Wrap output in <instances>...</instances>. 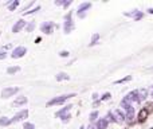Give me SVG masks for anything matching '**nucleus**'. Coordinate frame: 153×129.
Returning a JSON list of instances; mask_svg holds the SVG:
<instances>
[{
	"instance_id": "nucleus-1",
	"label": "nucleus",
	"mask_w": 153,
	"mask_h": 129,
	"mask_svg": "<svg viewBox=\"0 0 153 129\" xmlns=\"http://www.w3.org/2000/svg\"><path fill=\"white\" fill-rule=\"evenodd\" d=\"M75 93H70V94H63V96H59V97H55L52 98V100H50L49 102H47V106H54V105H62L63 102H66L67 100H70V98L75 97Z\"/></svg>"
},
{
	"instance_id": "nucleus-2",
	"label": "nucleus",
	"mask_w": 153,
	"mask_h": 129,
	"mask_svg": "<svg viewBox=\"0 0 153 129\" xmlns=\"http://www.w3.org/2000/svg\"><path fill=\"white\" fill-rule=\"evenodd\" d=\"M74 28H75V26H74V22H73V11H69V14L65 16L63 31H65V34H70Z\"/></svg>"
},
{
	"instance_id": "nucleus-3",
	"label": "nucleus",
	"mask_w": 153,
	"mask_h": 129,
	"mask_svg": "<svg viewBox=\"0 0 153 129\" xmlns=\"http://www.w3.org/2000/svg\"><path fill=\"white\" fill-rule=\"evenodd\" d=\"M71 108H73V105H66L65 108H62L61 110H58V112L55 113V117L62 119V121L65 122V124L69 122L70 119H71V116H70V110H71Z\"/></svg>"
},
{
	"instance_id": "nucleus-4",
	"label": "nucleus",
	"mask_w": 153,
	"mask_h": 129,
	"mask_svg": "<svg viewBox=\"0 0 153 129\" xmlns=\"http://www.w3.org/2000/svg\"><path fill=\"white\" fill-rule=\"evenodd\" d=\"M91 6H93V4L89 3V1H86V3H81L78 10H76V15H78L81 19H83V17L86 16V12L91 8Z\"/></svg>"
},
{
	"instance_id": "nucleus-5",
	"label": "nucleus",
	"mask_w": 153,
	"mask_h": 129,
	"mask_svg": "<svg viewBox=\"0 0 153 129\" xmlns=\"http://www.w3.org/2000/svg\"><path fill=\"white\" fill-rule=\"evenodd\" d=\"M55 27L56 26L54 22H43L42 26H40V31L46 35H50V34H52V31H54Z\"/></svg>"
},
{
	"instance_id": "nucleus-6",
	"label": "nucleus",
	"mask_w": 153,
	"mask_h": 129,
	"mask_svg": "<svg viewBox=\"0 0 153 129\" xmlns=\"http://www.w3.org/2000/svg\"><path fill=\"white\" fill-rule=\"evenodd\" d=\"M26 54H27V49H26L24 46H17L16 49H14V50H12V52H11V58L17 59V58L24 56Z\"/></svg>"
},
{
	"instance_id": "nucleus-7",
	"label": "nucleus",
	"mask_w": 153,
	"mask_h": 129,
	"mask_svg": "<svg viewBox=\"0 0 153 129\" xmlns=\"http://www.w3.org/2000/svg\"><path fill=\"white\" fill-rule=\"evenodd\" d=\"M20 90V87H4L1 90V98H10L15 96L17 91Z\"/></svg>"
},
{
	"instance_id": "nucleus-8",
	"label": "nucleus",
	"mask_w": 153,
	"mask_h": 129,
	"mask_svg": "<svg viewBox=\"0 0 153 129\" xmlns=\"http://www.w3.org/2000/svg\"><path fill=\"white\" fill-rule=\"evenodd\" d=\"M125 122L128 125H134L136 122V113H134V108H132L130 110L125 113Z\"/></svg>"
},
{
	"instance_id": "nucleus-9",
	"label": "nucleus",
	"mask_w": 153,
	"mask_h": 129,
	"mask_svg": "<svg viewBox=\"0 0 153 129\" xmlns=\"http://www.w3.org/2000/svg\"><path fill=\"white\" fill-rule=\"evenodd\" d=\"M125 16H129V17H133V20H136V22H138V20H141L144 17V12L143 11H138V10H133L132 12H125Z\"/></svg>"
},
{
	"instance_id": "nucleus-10",
	"label": "nucleus",
	"mask_w": 153,
	"mask_h": 129,
	"mask_svg": "<svg viewBox=\"0 0 153 129\" xmlns=\"http://www.w3.org/2000/svg\"><path fill=\"white\" fill-rule=\"evenodd\" d=\"M28 117V110L27 109H23V110H20V112H17L16 114L14 116V119L12 120V122H19V121H23V120H26Z\"/></svg>"
},
{
	"instance_id": "nucleus-11",
	"label": "nucleus",
	"mask_w": 153,
	"mask_h": 129,
	"mask_svg": "<svg viewBox=\"0 0 153 129\" xmlns=\"http://www.w3.org/2000/svg\"><path fill=\"white\" fill-rule=\"evenodd\" d=\"M26 26H27V22H26L24 19H19L14 24V27H12V32H14V34H17V32H20Z\"/></svg>"
},
{
	"instance_id": "nucleus-12",
	"label": "nucleus",
	"mask_w": 153,
	"mask_h": 129,
	"mask_svg": "<svg viewBox=\"0 0 153 129\" xmlns=\"http://www.w3.org/2000/svg\"><path fill=\"white\" fill-rule=\"evenodd\" d=\"M113 117H114V122L117 124H122V122L125 121V113L122 112L121 109H117L113 112Z\"/></svg>"
},
{
	"instance_id": "nucleus-13",
	"label": "nucleus",
	"mask_w": 153,
	"mask_h": 129,
	"mask_svg": "<svg viewBox=\"0 0 153 129\" xmlns=\"http://www.w3.org/2000/svg\"><path fill=\"white\" fill-rule=\"evenodd\" d=\"M148 116H149V112H148L145 108H143L138 112V116H137V122H140V124H144V122L148 120Z\"/></svg>"
},
{
	"instance_id": "nucleus-14",
	"label": "nucleus",
	"mask_w": 153,
	"mask_h": 129,
	"mask_svg": "<svg viewBox=\"0 0 153 129\" xmlns=\"http://www.w3.org/2000/svg\"><path fill=\"white\" fill-rule=\"evenodd\" d=\"M138 96H137V102H143L145 101L146 98H148V94H149V91H148V89H138Z\"/></svg>"
},
{
	"instance_id": "nucleus-15",
	"label": "nucleus",
	"mask_w": 153,
	"mask_h": 129,
	"mask_svg": "<svg viewBox=\"0 0 153 129\" xmlns=\"http://www.w3.org/2000/svg\"><path fill=\"white\" fill-rule=\"evenodd\" d=\"M137 96H138V91L133 90V91H130V93H128V94L125 96V98L130 104H133V102H137Z\"/></svg>"
},
{
	"instance_id": "nucleus-16",
	"label": "nucleus",
	"mask_w": 153,
	"mask_h": 129,
	"mask_svg": "<svg viewBox=\"0 0 153 129\" xmlns=\"http://www.w3.org/2000/svg\"><path fill=\"white\" fill-rule=\"evenodd\" d=\"M28 102V98L24 97V96H20V97H17L16 100L14 101V106H22V105H26Z\"/></svg>"
},
{
	"instance_id": "nucleus-17",
	"label": "nucleus",
	"mask_w": 153,
	"mask_h": 129,
	"mask_svg": "<svg viewBox=\"0 0 153 129\" xmlns=\"http://www.w3.org/2000/svg\"><path fill=\"white\" fill-rule=\"evenodd\" d=\"M109 125V121L106 119H99L97 122H95V126L97 129H106Z\"/></svg>"
},
{
	"instance_id": "nucleus-18",
	"label": "nucleus",
	"mask_w": 153,
	"mask_h": 129,
	"mask_svg": "<svg viewBox=\"0 0 153 129\" xmlns=\"http://www.w3.org/2000/svg\"><path fill=\"white\" fill-rule=\"evenodd\" d=\"M101 39V35L98 34V32H95V34H93V36H91V40H90V43H89V46H94V45H97L98 43V40Z\"/></svg>"
},
{
	"instance_id": "nucleus-19",
	"label": "nucleus",
	"mask_w": 153,
	"mask_h": 129,
	"mask_svg": "<svg viewBox=\"0 0 153 129\" xmlns=\"http://www.w3.org/2000/svg\"><path fill=\"white\" fill-rule=\"evenodd\" d=\"M12 124V120L8 117H0V125L1 126H8Z\"/></svg>"
},
{
	"instance_id": "nucleus-20",
	"label": "nucleus",
	"mask_w": 153,
	"mask_h": 129,
	"mask_svg": "<svg viewBox=\"0 0 153 129\" xmlns=\"http://www.w3.org/2000/svg\"><path fill=\"white\" fill-rule=\"evenodd\" d=\"M55 78H56V81H58V82H61V81H69L70 79V77L67 75L66 73H58Z\"/></svg>"
},
{
	"instance_id": "nucleus-21",
	"label": "nucleus",
	"mask_w": 153,
	"mask_h": 129,
	"mask_svg": "<svg viewBox=\"0 0 153 129\" xmlns=\"http://www.w3.org/2000/svg\"><path fill=\"white\" fill-rule=\"evenodd\" d=\"M132 75H126V77H124V78H121V79H117L114 82V85H120V84H126V82H130L132 81Z\"/></svg>"
},
{
	"instance_id": "nucleus-22",
	"label": "nucleus",
	"mask_w": 153,
	"mask_h": 129,
	"mask_svg": "<svg viewBox=\"0 0 153 129\" xmlns=\"http://www.w3.org/2000/svg\"><path fill=\"white\" fill-rule=\"evenodd\" d=\"M17 71H20V66H11L7 69V73L10 74V75H12V74H16Z\"/></svg>"
},
{
	"instance_id": "nucleus-23",
	"label": "nucleus",
	"mask_w": 153,
	"mask_h": 129,
	"mask_svg": "<svg viewBox=\"0 0 153 129\" xmlns=\"http://www.w3.org/2000/svg\"><path fill=\"white\" fill-rule=\"evenodd\" d=\"M19 4H20V1H19V0H14L12 3L8 4V10H10V11H15L17 8V6H19Z\"/></svg>"
},
{
	"instance_id": "nucleus-24",
	"label": "nucleus",
	"mask_w": 153,
	"mask_h": 129,
	"mask_svg": "<svg viewBox=\"0 0 153 129\" xmlns=\"http://www.w3.org/2000/svg\"><path fill=\"white\" fill-rule=\"evenodd\" d=\"M98 114H99V113H98V110H93V112L90 113V116H89V120H90V122L95 121V120L98 119Z\"/></svg>"
},
{
	"instance_id": "nucleus-25",
	"label": "nucleus",
	"mask_w": 153,
	"mask_h": 129,
	"mask_svg": "<svg viewBox=\"0 0 153 129\" xmlns=\"http://www.w3.org/2000/svg\"><path fill=\"white\" fill-rule=\"evenodd\" d=\"M39 10H40V6H36V7H35V8H32L31 11H26V12H23V16H27V15L35 14V12H38Z\"/></svg>"
},
{
	"instance_id": "nucleus-26",
	"label": "nucleus",
	"mask_w": 153,
	"mask_h": 129,
	"mask_svg": "<svg viewBox=\"0 0 153 129\" xmlns=\"http://www.w3.org/2000/svg\"><path fill=\"white\" fill-rule=\"evenodd\" d=\"M34 28H35V22H31V23H28V24L26 26V31H27V32H32Z\"/></svg>"
},
{
	"instance_id": "nucleus-27",
	"label": "nucleus",
	"mask_w": 153,
	"mask_h": 129,
	"mask_svg": "<svg viewBox=\"0 0 153 129\" xmlns=\"http://www.w3.org/2000/svg\"><path fill=\"white\" fill-rule=\"evenodd\" d=\"M110 98H111V94H110V93H105V94H102L101 96V98H99V101H108V100H110Z\"/></svg>"
},
{
	"instance_id": "nucleus-28",
	"label": "nucleus",
	"mask_w": 153,
	"mask_h": 129,
	"mask_svg": "<svg viewBox=\"0 0 153 129\" xmlns=\"http://www.w3.org/2000/svg\"><path fill=\"white\" fill-rule=\"evenodd\" d=\"M144 108H145L146 110L149 112V114H150V113L153 112V102H148V104H145V106H144Z\"/></svg>"
},
{
	"instance_id": "nucleus-29",
	"label": "nucleus",
	"mask_w": 153,
	"mask_h": 129,
	"mask_svg": "<svg viewBox=\"0 0 153 129\" xmlns=\"http://www.w3.org/2000/svg\"><path fill=\"white\" fill-rule=\"evenodd\" d=\"M23 129H35V125L32 124V122H24Z\"/></svg>"
},
{
	"instance_id": "nucleus-30",
	"label": "nucleus",
	"mask_w": 153,
	"mask_h": 129,
	"mask_svg": "<svg viewBox=\"0 0 153 129\" xmlns=\"http://www.w3.org/2000/svg\"><path fill=\"white\" fill-rule=\"evenodd\" d=\"M69 55H70L69 51H61V52H59V56H62V58H67Z\"/></svg>"
},
{
	"instance_id": "nucleus-31",
	"label": "nucleus",
	"mask_w": 153,
	"mask_h": 129,
	"mask_svg": "<svg viewBox=\"0 0 153 129\" xmlns=\"http://www.w3.org/2000/svg\"><path fill=\"white\" fill-rule=\"evenodd\" d=\"M108 121H110V122H114V117H113V112H109L108 113Z\"/></svg>"
},
{
	"instance_id": "nucleus-32",
	"label": "nucleus",
	"mask_w": 153,
	"mask_h": 129,
	"mask_svg": "<svg viewBox=\"0 0 153 129\" xmlns=\"http://www.w3.org/2000/svg\"><path fill=\"white\" fill-rule=\"evenodd\" d=\"M7 58V52L6 51H0V59H6Z\"/></svg>"
},
{
	"instance_id": "nucleus-33",
	"label": "nucleus",
	"mask_w": 153,
	"mask_h": 129,
	"mask_svg": "<svg viewBox=\"0 0 153 129\" xmlns=\"http://www.w3.org/2000/svg\"><path fill=\"white\" fill-rule=\"evenodd\" d=\"M65 1H66V0H56L55 6H63V4H65Z\"/></svg>"
},
{
	"instance_id": "nucleus-34",
	"label": "nucleus",
	"mask_w": 153,
	"mask_h": 129,
	"mask_svg": "<svg viewBox=\"0 0 153 129\" xmlns=\"http://www.w3.org/2000/svg\"><path fill=\"white\" fill-rule=\"evenodd\" d=\"M73 3V1H71V0H66V1H65V4H63V8H67L70 6V4Z\"/></svg>"
},
{
	"instance_id": "nucleus-35",
	"label": "nucleus",
	"mask_w": 153,
	"mask_h": 129,
	"mask_svg": "<svg viewBox=\"0 0 153 129\" xmlns=\"http://www.w3.org/2000/svg\"><path fill=\"white\" fill-rule=\"evenodd\" d=\"M87 129H97V126H95V124H90L87 126Z\"/></svg>"
},
{
	"instance_id": "nucleus-36",
	"label": "nucleus",
	"mask_w": 153,
	"mask_h": 129,
	"mask_svg": "<svg viewBox=\"0 0 153 129\" xmlns=\"http://www.w3.org/2000/svg\"><path fill=\"white\" fill-rule=\"evenodd\" d=\"M146 11H148V14L153 15V8H152V7H150V8H148V10H146Z\"/></svg>"
},
{
	"instance_id": "nucleus-37",
	"label": "nucleus",
	"mask_w": 153,
	"mask_h": 129,
	"mask_svg": "<svg viewBox=\"0 0 153 129\" xmlns=\"http://www.w3.org/2000/svg\"><path fill=\"white\" fill-rule=\"evenodd\" d=\"M97 98H98V94H97V93H94V94H93V100H97Z\"/></svg>"
},
{
	"instance_id": "nucleus-38",
	"label": "nucleus",
	"mask_w": 153,
	"mask_h": 129,
	"mask_svg": "<svg viewBox=\"0 0 153 129\" xmlns=\"http://www.w3.org/2000/svg\"><path fill=\"white\" fill-rule=\"evenodd\" d=\"M79 129H86V128H85V126H83V125H82V126H81V128H79Z\"/></svg>"
},
{
	"instance_id": "nucleus-39",
	"label": "nucleus",
	"mask_w": 153,
	"mask_h": 129,
	"mask_svg": "<svg viewBox=\"0 0 153 129\" xmlns=\"http://www.w3.org/2000/svg\"><path fill=\"white\" fill-rule=\"evenodd\" d=\"M152 96H153V86H152Z\"/></svg>"
},
{
	"instance_id": "nucleus-40",
	"label": "nucleus",
	"mask_w": 153,
	"mask_h": 129,
	"mask_svg": "<svg viewBox=\"0 0 153 129\" xmlns=\"http://www.w3.org/2000/svg\"><path fill=\"white\" fill-rule=\"evenodd\" d=\"M122 129H129V128H122Z\"/></svg>"
},
{
	"instance_id": "nucleus-41",
	"label": "nucleus",
	"mask_w": 153,
	"mask_h": 129,
	"mask_svg": "<svg viewBox=\"0 0 153 129\" xmlns=\"http://www.w3.org/2000/svg\"><path fill=\"white\" fill-rule=\"evenodd\" d=\"M150 129H153V126H150Z\"/></svg>"
},
{
	"instance_id": "nucleus-42",
	"label": "nucleus",
	"mask_w": 153,
	"mask_h": 129,
	"mask_svg": "<svg viewBox=\"0 0 153 129\" xmlns=\"http://www.w3.org/2000/svg\"><path fill=\"white\" fill-rule=\"evenodd\" d=\"M0 35H1V32H0Z\"/></svg>"
},
{
	"instance_id": "nucleus-43",
	"label": "nucleus",
	"mask_w": 153,
	"mask_h": 129,
	"mask_svg": "<svg viewBox=\"0 0 153 129\" xmlns=\"http://www.w3.org/2000/svg\"><path fill=\"white\" fill-rule=\"evenodd\" d=\"M152 69H153V67H152Z\"/></svg>"
}]
</instances>
